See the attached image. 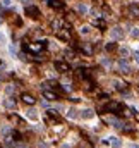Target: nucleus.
<instances>
[{"label": "nucleus", "instance_id": "f257e3e1", "mask_svg": "<svg viewBox=\"0 0 139 148\" xmlns=\"http://www.w3.org/2000/svg\"><path fill=\"white\" fill-rule=\"evenodd\" d=\"M26 16H29V17H33V19H38L40 16H41V12H40V9L36 7V5H28L26 7Z\"/></svg>", "mask_w": 139, "mask_h": 148}, {"label": "nucleus", "instance_id": "f03ea898", "mask_svg": "<svg viewBox=\"0 0 139 148\" xmlns=\"http://www.w3.org/2000/svg\"><path fill=\"white\" fill-rule=\"evenodd\" d=\"M45 43H46V41H35V43H28V50H31V52H35V53H40V52L43 50Z\"/></svg>", "mask_w": 139, "mask_h": 148}, {"label": "nucleus", "instance_id": "7ed1b4c3", "mask_svg": "<svg viewBox=\"0 0 139 148\" xmlns=\"http://www.w3.org/2000/svg\"><path fill=\"white\" fill-rule=\"evenodd\" d=\"M117 67H119V71L124 74L131 73V66H129V62H127V59H122V60H119V64H117Z\"/></svg>", "mask_w": 139, "mask_h": 148}, {"label": "nucleus", "instance_id": "20e7f679", "mask_svg": "<svg viewBox=\"0 0 139 148\" xmlns=\"http://www.w3.org/2000/svg\"><path fill=\"white\" fill-rule=\"evenodd\" d=\"M120 109V103H117V102H105V112H119Z\"/></svg>", "mask_w": 139, "mask_h": 148}, {"label": "nucleus", "instance_id": "39448f33", "mask_svg": "<svg viewBox=\"0 0 139 148\" xmlns=\"http://www.w3.org/2000/svg\"><path fill=\"white\" fill-rule=\"evenodd\" d=\"M55 69H57L59 73L65 74L69 71V64H67V62H62V60H57V62H55Z\"/></svg>", "mask_w": 139, "mask_h": 148}, {"label": "nucleus", "instance_id": "423d86ee", "mask_svg": "<svg viewBox=\"0 0 139 148\" xmlns=\"http://www.w3.org/2000/svg\"><path fill=\"white\" fill-rule=\"evenodd\" d=\"M110 35H112V38L113 40H120V38H124V31H122V28H113L112 31H110Z\"/></svg>", "mask_w": 139, "mask_h": 148}, {"label": "nucleus", "instance_id": "0eeeda50", "mask_svg": "<svg viewBox=\"0 0 139 148\" xmlns=\"http://www.w3.org/2000/svg\"><path fill=\"white\" fill-rule=\"evenodd\" d=\"M21 98H22V102H24L26 105H35L36 103V98L33 97V95H29V93H24Z\"/></svg>", "mask_w": 139, "mask_h": 148}, {"label": "nucleus", "instance_id": "6e6552de", "mask_svg": "<svg viewBox=\"0 0 139 148\" xmlns=\"http://www.w3.org/2000/svg\"><path fill=\"white\" fill-rule=\"evenodd\" d=\"M52 29H53V31H60V29H64V21H62V19H55V21H52Z\"/></svg>", "mask_w": 139, "mask_h": 148}, {"label": "nucleus", "instance_id": "1a4fd4ad", "mask_svg": "<svg viewBox=\"0 0 139 148\" xmlns=\"http://www.w3.org/2000/svg\"><path fill=\"white\" fill-rule=\"evenodd\" d=\"M43 95H45V98H46V100H50V102L59 100V97H57L53 91H50V90H43Z\"/></svg>", "mask_w": 139, "mask_h": 148}, {"label": "nucleus", "instance_id": "9d476101", "mask_svg": "<svg viewBox=\"0 0 139 148\" xmlns=\"http://www.w3.org/2000/svg\"><path fill=\"white\" fill-rule=\"evenodd\" d=\"M127 14L132 17H139V7L138 5H129L127 7Z\"/></svg>", "mask_w": 139, "mask_h": 148}, {"label": "nucleus", "instance_id": "9b49d317", "mask_svg": "<svg viewBox=\"0 0 139 148\" xmlns=\"http://www.w3.org/2000/svg\"><path fill=\"white\" fill-rule=\"evenodd\" d=\"M81 50H82L86 55H91V53H93V45H91V43H81Z\"/></svg>", "mask_w": 139, "mask_h": 148}, {"label": "nucleus", "instance_id": "f8f14e48", "mask_svg": "<svg viewBox=\"0 0 139 148\" xmlns=\"http://www.w3.org/2000/svg\"><path fill=\"white\" fill-rule=\"evenodd\" d=\"M119 55H120L122 59H127V57L131 55V50H129L127 47H120V48H119Z\"/></svg>", "mask_w": 139, "mask_h": 148}, {"label": "nucleus", "instance_id": "ddd939ff", "mask_svg": "<svg viewBox=\"0 0 139 148\" xmlns=\"http://www.w3.org/2000/svg\"><path fill=\"white\" fill-rule=\"evenodd\" d=\"M113 86H115V90H125L127 88V84L122 79H113Z\"/></svg>", "mask_w": 139, "mask_h": 148}, {"label": "nucleus", "instance_id": "4468645a", "mask_svg": "<svg viewBox=\"0 0 139 148\" xmlns=\"http://www.w3.org/2000/svg\"><path fill=\"white\" fill-rule=\"evenodd\" d=\"M48 5L53 7V9H62L64 7V2L62 0H48Z\"/></svg>", "mask_w": 139, "mask_h": 148}, {"label": "nucleus", "instance_id": "2eb2a0df", "mask_svg": "<svg viewBox=\"0 0 139 148\" xmlns=\"http://www.w3.org/2000/svg\"><path fill=\"white\" fill-rule=\"evenodd\" d=\"M3 107L5 109H14L16 107V100L14 98H5L3 100Z\"/></svg>", "mask_w": 139, "mask_h": 148}, {"label": "nucleus", "instance_id": "dca6fc26", "mask_svg": "<svg viewBox=\"0 0 139 148\" xmlns=\"http://www.w3.org/2000/svg\"><path fill=\"white\" fill-rule=\"evenodd\" d=\"M110 145H112V148H122V141H120L119 138L112 136V138H110Z\"/></svg>", "mask_w": 139, "mask_h": 148}, {"label": "nucleus", "instance_id": "f3484780", "mask_svg": "<svg viewBox=\"0 0 139 148\" xmlns=\"http://www.w3.org/2000/svg\"><path fill=\"white\" fill-rule=\"evenodd\" d=\"M57 36L60 38V40H65V41L70 40V35H69V31H67V29H64V31H62V29H60V31H57Z\"/></svg>", "mask_w": 139, "mask_h": 148}, {"label": "nucleus", "instance_id": "a211bd4d", "mask_svg": "<svg viewBox=\"0 0 139 148\" xmlns=\"http://www.w3.org/2000/svg\"><path fill=\"white\" fill-rule=\"evenodd\" d=\"M81 117H82V119H93V117H95V112L89 110V109H86V110L81 112Z\"/></svg>", "mask_w": 139, "mask_h": 148}, {"label": "nucleus", "instance_id": "6ab92c4d", "mask_svg": "<svg viewBox=\"0 0 139 148\" xmlns=\"http://www.w3.org/2000/svg\"><path fill=\"white\" fill-rule=\"evenodd\" d=\"M10 133H12V127H10V126H3V127L0 129V134H2V136H9Z\"/></svg>", "mask_w": 139, "mask_h": 148}, {"label": "nucleus", "instance_id": "aec40b11", "mask_svg": "<svg viewBox=\"0 0 139 148\" xmlns=\"http://www.w3.org/2000/svg\"><path fill=\"white\" fill-rule=\"evenodd\" d=\"M26 115H28L29 119H33V121H36V119H38V112H36L35 109H29V110L26 112Z\"/></svg>", "mask_w": 139, "mask_h": 148}, {"label": "nucleus", "instance_id": "412c9836", "mask_svg": "<svg viewBox=\"0 0 139 148\" xmlns=\"http://www.w3.org/2000/svg\"><path fill=\"white\" fill-rule=\"evenodd\" d=\"M77 12H79L81 16H84V14H88V7H86L84 3H79V5H77Z\"/></svg>", "mask_w": 139, "mask_h": 148}, {"label": "nucleus", "instance_id": "4be33fe9", "mask_svg": "<svg viewBox=\"0 0 139 148\" xmlns=\"http://www.w3.org/2000/svg\"><path fill=\"white\" fill-rule=\"evenodd\" d=\"M103 121L106 122V124H115L117 117H112V115H103Z\"/></svg>", "mask_w": 139, "mask_h": 148}, {"label": "nucleus", "instance_id": "5701e85b", "mask_svg": "<svg viewBox=\"0 0 139 148\" xmlns=\"http://www.w3.org/2000/svg\"><path fill=\"white\" fill-rule=\"evenodd\" d=\"M93 26H100L102 29H105V28H106V24H105L103 21H100V19H95V21H93Z\"/></svg>", "mask_w": 139, "mask_h": 148}, {"label": "nucleus", "instance_id": "b1692460", "mask_svg": "<svg viewBox=\"0 0 139 148\" xmlns=\"http://www.w3.org/2000/svg\"><path fill=\"white\" fill-rule=\"evenodd\" d=\"M67 117H69V119H76V117H77V110H76V109H69Z\"/></svg>", "mask_w": 139, "mask_h": 148}, {"label": "nucleus", "instance_id": "393cba45", "mask_svg": "<svg viewBox=\"0 0 139 148\" xmlns=\"http://www.w3.org/2000/svg\"><path fill=\"white\" fill-rule=\"evenodd\" d=\"M65 59H67V60L76 59V55H74V52H72V50H65Z\"/></svg>", "mask_w": 139, "mask_h": 148}, {"label": "nucleus", "instance_id": "a878e982", "mask_svg": "<svg viewBox=\"0 0 139 148\" xmlns=\"http://www.w3.org/2000/svg\"><path fill=\"white\" fill-rule=\"evenodd\" d=\"M89 31H91L89 26H82V28H81V35H89Z\"/></svg>", "mask_w": 139, "mask_h": 148}, {"label": "nucleus", "instance_id": "bb28decb", "mask_svg": "<svg viewBox=\"0 0 139 148\" xmlns=\"http://www.w3.org/2000/svg\"><path fill=\"white\" fill-rule=\"evenodd\" d=\"M5 93H7V95H12V93H14V86H12V84H9V86L5 88Z\"/></svg>", "mask_w": 139, "mask_h": 148}, {"label": "nucleus", "instance_id": "cd10ccee", "mask_svg": "<svg viewBox=\"0 0 139 148\" xmlns=\"http://www.w3.org/2000/svg\"><path fill=\"white\" fill-rule=\"evenodd\" d=\"M115 48H117V47H115V43H108V45H106V50H108V52H113Z\"/></svg>", "mask_w": 139, "mask_h": 148}, {"label": "nucleus", "instance_id": "c85d7f7f", "mask_svg": "<svg viewBox=\"0 0 139 148\" xmlns=\"http://www.w3.org/2000/svg\"><path fill=\"white\" fill-rule=\"evenodd\" d=\"M131 35H132L134 38H138L139 36V29L138 28H132V29H131Z\"/></svg>", "mask_w": 139, "mask_h": 148}, {"label": "nucleus", "instance_id": "c756f323", "mask_svg": "<svg viewBox=\"0 0 139 148\" xmlns=\"http://www.w3.org/2000/svg\"><path fill=\"white\" fill-rule=\"evenodd\" d=\"M132 57H134V60H136V64L139 66V52H132Z\"/></svg>", "mask_w": 139, "mask_h": 148}, {"label": "nucleus", "instance_id": "7c9ffc66", "mask_svg": "<svg viewBox=\"0 0 139 148\" xmlns=\"http://www.w3.org/2000/svg\"><path fill=\"white\" fill-rule=\"evenodd\" d=\"M102 64H103V66H106V67H108V66H110L112 62H110V59H102Z\"/></svg>", "mask_w": 139, "mask_h": 148}, {"label": "nucleus", "instance_id": "2f4dec72", "mask_svg": "<svg viewBox=\"0 0 139 148\" xmlns=\"http://www.w3.org/2000/svg\"><path fill=\"white\" fill-rule=\"evenodd\" d=\"M10 3H12V0H2V5H3V7H9Z\"/></svg>", "mask_w": 139, "mask_h": 148}, {"label": "nucleus", "instance_id": "473e14b6", "mask_svg": "<svg viewBox=\"0 0 139 148\" xmlns=\"http://www.w3.org/2000/svg\"><path fill=\"white\" fill-rule=\"evenodd\" d=\"M21 2H22V5H26V7H28V5H31V2H33V0H21Z\"/></svg>", "mask_w": 139, "mask_h": 148}, {"label": "nucleus", "instance_id": "72a5a7b5", "mask_svg": "<svg viewBox=\"0 0 139 148\" xmlns=\"http://www.w3.org/2000/svg\"><path fill=\"white\" fill-rule=\"evenodd\" d=\"M0 43H5V35L3 33H0Z\"/></svg>", "mask_w": 139, "mask_h": 148}, {"label": "nucleus", "instance_id": "f704fd0d", "mask_svg": "<svg viewBox=\"0 0 139 148\" xmlns=\"http://www.w3.org/2000/svg\"><path fill=\"white\" fill-rule=\"evenodd\" d=\"M40 148H48V145H45V143H40Z\"/></svg>", "mask_w": 139, "mask_h": 148}, {"label": "nucleus", "instance_id": "c9c22d12", "mask_svg": "<svg viewBox=\"0 0 139 148\" xmlns=\"http://www.w3.org/2000/svg\"><path fill=\"white\" fill-rule=\"evenodd\" d=\"M131 148H139V145H132V147H131Z\"/></svg>", "mask_w": 139, "mask_h": 148}, {"label": "nucleus", "instance_id": "e433bc0d", "mask_svg": "<svg viewBox=\"0 0 139 148\" xmlns=\"http://www.w3.org/2000/svg\"><path fill=\"white\" fill-rule=\"evenodd\" d=\"M0 64H2V62H0Z\"/></svg>", "mask_w": 139, "mask_h": 148}]
</instances>
